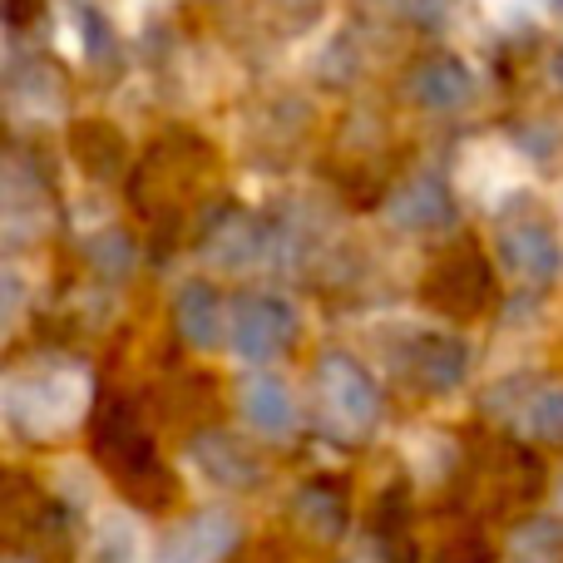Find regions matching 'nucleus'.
<instances>
[{
	"label": "nucleus",
	"mask_w": 563,
	"mask_h": 563,
	"mask_svg": "<svg viewBox=\"0 0 563 563\" xmlns=\"http://www.w3.org/2000/svg\"><path fill=\"white\" fill-rule=\"evenodd\" d=\"M371 544L386 563H416L420 559V539H416V505H410L406 485L380 489L376 509H371Z\"/></svg>",
	"instance_id": "nucleus-13"
},
{
	"label": "nucleus",
	"mask_w": 563,
	"mask_h": 563,
	"mask_svg": "<svg viewBox=\"0 0 563 563\" xmlns=\"http://www.w3.org/2000/svg\"><path fill=\"white\" fill-rule=\"evenodd\" d=\"M188 460H194L198 475L213 489L247 495V489L263 485V460H257V450H247L233 430H198L194 445H188Z\"/></svg>",
	"instance_id": "nucleus-8"
},
{
	"label": "nucleus",
	"mask_w": 563,
	"mask_h": 563,
	"mask_svg": "<svg viewBox=\"0 0 563 563\" xmlns=\"http://www.w3.org/2000/svg\"><path fill=\"white\" fill-rule=\"evenodd\" d=\"M544 5H549V10H563V0H544Z\"/></svg>",
	"instance_id": "nucleus-27"
},
{
	"label": "nucleus",
	"mask_w": 563,
	"mask_h": 563,
	"mask_svg": "<svg viewBox=\"0 0 563 563\" xmlns=\"http://www.w3.org/2000/svg\"><path fill=\"white\" fill-rule=\"evenodd\" d=\"M238 549V525L223 509H198L158 544V563H223Z\"/></svg>",
	"instance_id": "nucleus-9"
},
{
	"label": "nucleus",
	"mask_w": 563,
	"mask_h": 563,
	"mask_svg": "<svg viewBox=\"0 0 563 563\" xmlns=\"http://www.w3.org/2000/svg\"><path fill=\"white\" fill-rule=\"evenodd\" d=\"M317 416L321 430L346 445L366 440L380 426V386L351 351H327L317 361Z\"/></svg>",
	"instance_id": "nucleus-3"
},
{
	"label": "nucleus",
	"mask_w": 563,
	"mask_h": 563,
	"mask_svg": "<svg viewBox=\"0 0 563 563\" xmlns=\"http://www.w3.org/2000/svg\"><path fill=\"white\" fill-rule=\"evenodd\" d=\"M426 301L455 321L485 317L489 301H495V273H489V263L475 247H450V253L435 257V267H430Z\"/></svg>",
	"instance_id": "nucleus-6"
},
{
	"label": "nucleus",
	"mask_w": 563,
	"mask_h": 563,
	"mask_svg": "<svg viewBox=\"0 0 563 563\" xmlns=\"http://www.w3.org/2000/svg\"><path fill=\"white\" fill-rule=\"evenodd\" d=\"M406 376L426 396H445V390H455L470 376V346L460 336H445V331L416 336L406 351Z\"/></svg>",
	"instance_id": "nucleus-11"
},
{
	"label": "nucleus",
	"mask_w": 563,
	"mask_h": 563,
	"mask_svg": "<svg viewBox=\"0 0 563 563\" xmlns=\"http://www.w3.org/2000/svg\"><path fill=\"white\" fill-rule=\"evenodd\" d=\"M203 253L213 257L218 267H233L238 273V267H253V263H267V257H273V233L247 213H228L208 228Z\"/></svg>",
	"instance_id": "nucleus-17"
},
{
	"label": "nucleus",
	"mask_w": 563,
	"mask_h": 563,
	"mask_svg": "<svg viewBox=\"0 0 563 563\" xmlns=\"http://www.w3.org/2000/svg\"><path fill=\"white\" fill-rule=\"evenodd\" d=\"M291 525L301 529L317 544H336V539L351 534V499L336 479H311V485L297 489L291 499Z\"/></svg>",
	"instance_id": "nucleus-14"
},
{
	"label": "nucleus",
	"mask_w": 563,
	"mask_h": 563,
	"mask_svg": "<svg viewBox=\"0 0 563 563\" xmlns=\"http://www.w3.org/2000/svg\"><path fill=\"white\" fill-rule=\"evenodd\" d=\"M228 321H233V311L223 307L218 287H208V282H184V287H178L174 327H178V336H184L194 351H213L218 341H223Z\"/></svg>",
	"instance_id": "nucleus-16"
},
{
	"label": "nucleus",
	"mask_w": 563,
	"mask_h": 563,
	"mask_svg": "<svg viewBox=\"0 0 563 563\" xmlns=\"http://www.w3.org/2000/svg\"><path fill=\"white\" fill-rule=\"evenodd\" d=\"M40 213H45V188L20 158H10L5 168V233L10 243H25L30 233H40Z\"/></svg>",
	"instance_id": "nucleus-18"
},
{
	"label": "nucleus",
	"mask_w": 563,
	"mask_h": 563,
	"mask_svg": "<svg viewBox=\"0 0 563 563\" xmlns=\"http://www.w3.org/2000/svg\"><path fill=\"white\" fill-rule=\"evenodd\" d=\"M89 450H95L99 470L119 485V495L144 515H168L178 505V479L164 465L154 445V430L134 410V400H104L89 426Z\"/></svg>",
	"instance_id": "nucleus-1"
},
{
	"label": "nucleus",
	"mask_w": 563,
	"mask_h": 563,
	"mask_svg": "<svg viewBox=\"0 0 563 563\" xmlns=\"http://www.w3.org/2000/svg\"><path fill=\"white\" fill-rule=\"evenodd\" d=\"M410 99L430 114H455L475 99V75L460 55H426L410 69Z\"/></svg>",
	"instance_id": "nucleus-12"
},
{
	"label": "nucleus",
	"mask_w": 563,
	"mask_h": 563,
	"mask_svg": "<svg viewBox=\"0 0 563 563\" xmlns=\"http://www.w3.org/2000/svg\"><path fill=\"white\" fill-rule=\"evenodd\" d=\"M549 75H554V85L563 89V45L554 49V65H549Z\"/></svg>",
	"instance_id": "nucleus-26"
},
{
	"label": "nucleus",
	"mask_w": 563,
	"mask_h": 563,
	"mask_svg": "<svg viewBox=\"0 0 563 563\" xmlns=\"http://www.w3.org/2000/svg\"><path fill=\"white\" fill-rule=\"evenodd\" d=\"M291 5H311V0H291Z\"/></svg>",
	"instance_id": "nucleus-28"
},
{
	"label": "nucleus",
	"mask_w": 563,
	"mask_h": 563,
	"mask_svg": "<svg viewBox=\"0 0 563 563\" xmlns=\"http://www.w3.org/2000/svg\"><path fill=\"white\" fill-rule=\"evenodd\" d=\"M10 420H15L25 435H59V430L75 426L79 406H85V380L65 366H35V376H15L10 380Z\"/></svg>",
	"instance_id": "nucleus-4"
},
{
	"label": "nucleus",
	"mask_w": 563,
	"mask_h": 563,
	"mask_svg": "<svg viewBox=\"0 0 563 563\" xmlns=\"http://www.w3.org/2000/svg\"><path fill=\"white\" fill-rule=\"evenodd\" d=\"M356 5L366 10V15H376V20H390V15H406L416 0H356Z\"/></svg>",
	"instance_id": "nucleus-24"
},
{
	"label": "nucleus",
	"mask_w": 563,
	"mask_h": 563,
	"mask_svg": "<svg viewBox=\"0 0 563 563\" xmlns=\"http://www.w3.org/2000/svg\"><path fill=\"white\" fill-rule=\"evenodd\" d=\"M525 430L539 445L563 450V380L559 386H539L534 396L525 400Z\"/></svg>",
	"instance_id": "nucleus-20"
},
{
	"label": "nucleus",
	"mask_w": 563,
	"mask_h": 563,
	"mask_svg": "<svg viewBox=\"0 0 563 563\" xmlns=\"http://www.w3.org/2000/svg\"><path fill=\"white\" fill-rule=\"evenodd\" d=\"M499 263L525 287H549L563 273L554 228L544 218H515V223H505V233H499Z\"/></svg>",
	"instance_id": "nucleus-7"
},
{
	"label": "nucleus",
	"mask_w": 563,
	"mask_h": 563,
	"mask_svg": "<svg viewBox=\"0 0 563 563\" xmlns=\"http://www.w3.org/2000/svg\"><path fill=\"white\" fill-rule=\"evenodd\" d=\"M386 218L396 228H406V233H435V228L455 223V198H450L440 174H410L406 184L390 188Z\"/></svg>",
	"instance_id": "nucleus-10"
},
{
	"label": "nucleus",
	"mask_w": 563,
	"mask_h": 563,
	"mask_svg": "<svg viewBox=\"0 0 563 563\" xmlns=\"http://www.w3.org/2000/svg\"><path fill=\"white\" fill-rule=\"evenodd\" d=\"M35 10H40V0H5V20H10V25H30V15H35Z\"/></svg>",
	"instance_id": "nucleus-25"
},
{
	"label": "nucleus",
	"mask_w": 563,
	"mask_h": 563,
	"mask_svg": "<svg viewBox=\"0 0 563 563\" xmlns=\"http://www.w3.org/2000/svg\"><path fill=\"white\" fill-rule=\"evenodd\" d=\"M238 406H243V420L267 440H291L297 435V396L287 390L282 376H247L243 390H238Z\"/></svg>",
	"instance_id": "nucleus-15"
},
{
	"label": "nucleus",
	"mask_w": 563,
	"mask_h": 563,
	"mask_svg": "<svg viewBox=\"0 0 563 563\" xmlns=\"http://www.w3.org/2000/svg\"><path fill=\"white\" fill-rule=\"evenodd\" d=\"M75 20H79V49H85V59L89 65H109L119 55V35L109 25V15L99 5H89V0H79Z\"/></svg>",
	"instance_id": "nucleus-22"
},
{
	"label": "nucleus",
	"mask_w": 563,
	"mask_h": 563,
	"mask_svg": "<svg viewBox=\"0 0 563 563\" xmlns=\"http://www.w3.org/2000/svg\"><path fill=\"white\" fill-rule=\"evenodd\" d=\"M489 519L479 515H460L455 509V525L435 539V563H495L499 559V544L489 534Z\"/></svg>",
	"instance_id": "nucleus-19"
},
{
	"label": "nucleus",
	"mask_w": 563,
	"mask_h": 563,
	"mask_svg": "<svg viewBox=\"0 0 563 563\" xmlns=\"http://www.w3.org/2000/svg\"><path fill=\"white\" fill-rule=\"evenodd\" d=\"M228 341L233 356L247 366H267L297 341V311L277 291H253V297L233 301V321H228Z\"/></svg>",
	"instance_id": "nucleus-5"
},
{
	"label": "nucleus",
	"mask_w": 563,
	"mask_h": 563,
	"mask_svg": "<svg viewBox=\"0 0 563 563\" xmlns=\"http://www.w3.org/2000/svg\"><path fill=\"white\" fill-rule=\"evenodd\" d=\"M544 485V460L534 450L515 445V440H499V445H485L470 460L465 495H455V509L479 519H515L529 505H539Z\"/></svg>",
	"instance_id": "nucleus-2"
},
{
	"label": "nucleus",
	"mask_w": 563,
	"mask_h": 563,
	"mask_svg": "<svg viewBox=\"0 0 563 563\" xmlns=\"http://www.w3.org/2000/svg\"><path fill=\"white\" fill-rule=\"evenodd\" d=\"M85 253H89V267H95V273H104V277H129V267H134V243H129L119 228L99 233Z\"/></svg>",
	"instance_id": "nucleus-23"
},
{
	"label": "nucleus",
	"mask_w": 563,
	"mask_h": 563,
	"mask_svg": "<svg viewBox=\"0 0 563 563\" xmlns=\"http://www.w3.org/2000/svg\"><path fill=\"white\" fill-rule=\"evenodd\" d=\"M509 554H515V563H563V525L529 519V525L515 529Z\"/></svg>",
	"instance_id": "nucleus-21"
}]
</instances>
